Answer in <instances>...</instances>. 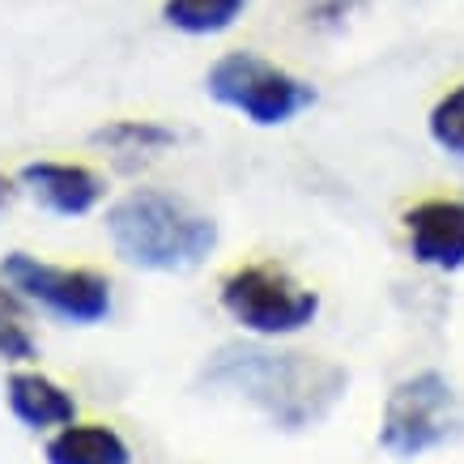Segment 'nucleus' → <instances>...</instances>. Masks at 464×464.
Segmentation results:
<instances>
[{
	"mask_svg": "<svg viewBox=\"0 0 464 464\" xmlns=\"http://www.w3.org/2000/svg\"><path fill=\"white\" fill-rule=\"evenodd\" d=\"M107 235L128 265L150 273H188L218 247V222L158 188H137L115 200Z\"/></svg>",
	"mask_w": 464,
	"mask_h": 464,
	"instance_id": "nucleus-2",
	"label": "nucleus"
},
{
	"mask_svg": "<svg viewBox=\"0 0 464 464\" xmlns=\"http://www.w3.org/2000/svg\"><path fill=\"white\" fill-rule=\"evenodd\" d=\"M47 464H132V451L111 426H64L43 448Z\"/></svg>",
	"mask_w": 464,
	"mask_h": 464,
	"instance_id": "nucleus-10",
	"label": "nucleus"
},
{
	"mask_svg": "<svg viewBox=\"0 0 464 464\" xmlns=\"http://www.w3.org/2000/svg\"><path fill=\"white\" fill-rule=\"evenodd\" d=\"M460 430V396L439 371H422L413 380L396 383L380 422V448L388 456H422L448 443Z\"/></svg>",
	"mask_w": 464,
	"mask_h": 464,
	"instance_id": "nucleus-5",
	"label": "nucleus"
},
{
	"mask_svg": "<svg viewBox=\"0 0 464 464\" xmlns=\"http://www.w3.org/2000/svg\"><path fill=\"white\" fill-rule=\"evenodd\" d=\"M197 383L252 405L277 430H307L337 409L350 388V375L315 353L277 350L260 341H230L205 358Z\"/></svg>",
	"mask_w": 464,
	"mask_h": 464,
	"instance_id": "nucleus-1",
	"label": "nucleus"
},
{
	"mask_svg": "<svg viewBox=\"0 0 464 464\" xmlns=\"http://www.w3.org/2000/svg\"><path fill=\"white\" fill-rule=\"evenodd\" d=\"M0 282L64 324H99L111 315V282L94 268H64L30 252H9Z\"/></svg>",
	"mask_w": 464,
	"mask_h": 464,
	"instance_id": "nucleus-6",
	"label": "nucleus"
},
{
	"mask_svg": "<svg viewBox=\"0 0 464 464\" xmlns=\"http://www.w3.org/2000/svg\"><path fill=\"white\" fill-rule=\"evenodd\" d=\"M0 358L5 362H30L34 358V341H30L26 324L17 320L14 303L0 295Z\"/></svg>",
	"mask_w": 464,
	"mask_h": 464,
	"instance_id": "nucleus-14",
	"label": "nucleus"
},
{
	"mask_svg": "<svg viewBox=\"0 0 464 464\" xmlns=\"http://www.w3.org/2000/svg\"><path fill=\"white\" fill-rule=\"evenodd\" d=\"M9 200H14V179H5V175H0V209H5Z\"/></svg>",
	"mask_w": 464,
	"mask_h": 464,
	"instance_id": "nucleus-16",
	"label": "nucleus"
},
{
	"mask_svg": "<svg viewBox=\"0 0 464 464\" xmlns=\"http://www.w3.org/2000/svg\"><path fill=\"white\" fill-rule=\"evenodd\" d=\"M430 137H435L439 150L464 158V85H456L451 94L435 102L430 111Z\"/></svg>",
	"mask_w": 464,
	"mask_h": 464,
	"instance_id": "nucleus-13",
	"label": "nucleus"
},
{
	"mask_svg": "<svg viewBox=\"0 0 464 464\" xmlns=\"http://www.w3.org/2000/svg\"><path fill=\"white\" fill-rule=\"evenodd\" d=\"M409 252L418 265L456 273L464 268V200H422L405 213Z\"/></svg>",
	"mask_w": 464,
	"mask_h": 464,
	"instance_id": "nucleus-7",
	"label": "nucleus"
},
{
	"mask_svg": "<svg viewBox=\"0 0 464 464\" xmlns=\"http://www.w3.org/2000/svg\"><path fill=\"white\" fill-rule=\"evenodd\" d=\"M358 0H311V17L320 22V26H337V22H345V14H350Z\"/></svg>",
	"mask_w": 464,
	"mask_h": 464,
	"instance_id": "nucleus-15",
	"label": "nucleus"
},
{
	"mask_svg": "<svg viewBox=\"0 0 464 464\" xmlns=\"http://www.w3.org/2000/svg\"><path fill=\"white\" fill-rule=\"evenodd\" d=\"M222 307L256 337H290L315 320L320 295L298 285L277 265H247L222 282Z\"/></svg>",
	"mask_w": 464,
	"mask_h": 464,
	"instance_id": "nucleus-4",
	"label": "nucleus"
},
{
	"mask_svg": "<svg viewBox=\"0 0 464 464\" xmlns=\"http://www.w3.org/2000/svg\"><path fill=\"white\" fill-rule=\"evenodd\" d=\"M94 145H107V150H141V154H150V150L175 145V132L154 124V120H115V124L94 132Z\"/></svg>",
	"mask_w": 464,
	"mask_h": 464,
	"instance_id": "nucleus-12",
	"label": "nucleus"
},
{
	"mask_svg": "<svg viewBox=\"0 0 464 464\" xmlns=\"http://www.w3.org/2000/svg\"><path fill=\"white\" fill-rule=\"evenodd\" d=\"M17 179L26 183L34 200L56 218H85L107 192L94 170L72 167V162H26Z\"/></svg>",
	"mask_w": 464,
	"mask_h": 464,
	"instance_id": "nucleus-8",
	"label": "nucleus"
},
{
	"mask_svg": "<svg viewBox=\"0 0 464 464\" xmlns=\"http://www.w3.org/2000/svg\"><path fill=\"white\" fill-rule=\"evenodd\" d=\"M14 418L30 430H47V426H69L77 418V401H72L56 380H47L39 371H14L5 383Z\"/></svg>",
	"mask_w": 464,
	"mask_h": 464,
	"instance_id": "nucleus-9",
	"label": "nucleus"
},
{
	"mask_svg": "<svg viewBox=\"0 0 464 464\" xmlns=\"http://www.w3.org/2000/svg\"><path fill=\"white\" fill-rule=\"evenodd\" d=\"M247 0H167L162 17L183 34H222L243 17Z\"/></svg>",
	"mask_w": 464,
	"mask_h": 464,
	"instance_id": "nucleus-11",
	"label": "nucleus"
},
{
	"mask_svg": "<svg viewBox=\"0 0 464 464\" xmlns=\"http://www.w3.org/2000/svg\"><path fill=\"white\" fill-rule=\"evenodd\" d=\"M205 90L218 107L239 111L256 128H282L315 102V90L295 72L260 60L256 52H230L209 69Z\"/></svg>",
	"mask_w": 464,
	"mask_h": 464,
	"instance_id": "nucleus-3",
	"label": "nucleus"
}]
</instances>
